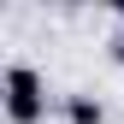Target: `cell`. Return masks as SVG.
<instances>
[{
	"mask_svg": "<svg viewBox=\"0 0 124 124\" xmlns=\"http://www.w3.org/2000/svg\"><path fill=\"white\" fill-rule=\"evenodd\" d=\"M47 112V83H41L36 65H24V59H12L6 65V118L12 124H41Z\"/></svg>",
	"mask_w": 124,
	"mask_h": 124,
	"instance_id": "1",
	"label": "cell"
},
{
	"mask_svg": "<svg viewBox=\"0 0 124 124\" xmlns=\"http://www.w3.org/2000/svg\"><path fill=\"white\" fill-rule=\"evenodd\" d=\"M65 124H106V106L89 89H77V95H65Z\"/></svg>",
	"mask_w": 124,
	"mask_h": 124,
	"instance_id": "2",
	"label": "cell"
},
{
	"mask_svg": "<svg viewBox=\"0 0 124 124\" xmlns=\"http://www.w3.org/2000/svg\"><path fill=\"white\" fill-rule=\"evenodd\" d=\"M106 59H112V65H124V30H112V41H106Z\"/></svg>",
	"mask_w": 124,
	"mask_h": 124,
	"instance_id": "3",
	"label": "cell"
},
{
	"mask_svg": "<svg viewBox=\"0 0 124 124\" xmlns=\"http://www.w3.org/2000/svg\"><path fill=\"white\" fill-rule=\"evenodd\" d=\"M112 18H118V30H124V0H112Z\"/></svg>",
	"mask_w": 124,
	"mask_h": 124,
	"instance_id": "4",
	"label": "cell"
}]
</instances>
